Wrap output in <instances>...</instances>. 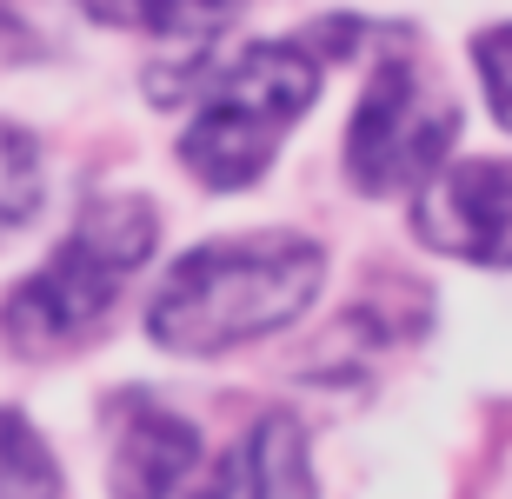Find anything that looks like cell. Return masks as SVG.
Listing matches in <instances>:
<instances>
[{
    "label": "cell",
    "instance_id": "6da1fadb",
    "mask_svg": "<svg viewBox=\"0 0 512 499\" xmlns=\"http://www.w3.org/2000/svg\"><path fill=\"white\" fill-rule=\"evenodd\" d=\"M326 280V253L293 233H260V240H220V247H193L173 260L147 307V333L167 353L207 360L227 346H247L260 333H280L313 307Z\"/></svg>",
    "mask_w": 512,
    "mask_h": 499
},
{
    "label": "cell",
    "instance_id": "7a4b0ae2",
    "mask_svg": "<svg viewBox=\"0 0 512 499\" xmlns=\"http://www.w3.org/2000/svg\"><path fill=\"white\" fill-rule=\"evenodd\" d=\"M120 499H313L306 473V440L286 413H266L227 446L220 460L200 453L180 413L167 406H127L120 426V466H114Z\"/></svg>",
    "mask_w": 512,
    "mask_h": 499
},
{
    "label": "cell",
    "instance_id": "3957f363",
    "mask_svg": "<svg viewBox=\"0 0 512 499\" xmlns=\"http://www.w3.org/2000/svg\"><path fill=\"white\" fill-rule=\"evenodd\" d=\"M153 233H160V220H153L147 200H133V193L87 200V213L54 247V260L14 287L7 340L20 353H60V346L87 340L120 300V287L140 273V260L153 253Z\"/></svg>",
    "mask_w": 512,
    "mask_h": 499
},
{
    "label": "cell",
    "instance_id": "277c9868",
    "mask_svg": "<svg viewBox=\"0 0 512 499\" xmlns=\"http://www.w3.org/2000/svg\"><path fill=\"white\" fill-rule=\"evenodd\" d=\"M313 94H320V60L300 40H260L207 87L180 140V160L207 187H247L266 173L280 134L313 107Z\"/></svg>",
    "mask_w": 512,
    "mask_h": 499
},
{
    "label": "cell",
    "instance_id": "5b68a950",
    "mask_svg": "<svg viewBox=\"0 0 512 499\" xmlns=\"http://www.w3.org/2000/svg\"><path fill=\"white\" fill-rule=\"evenodd\" d=\"M459 107L439 94L426 67L393 54L380 74L366 80V100L346 127V173L360 193H406L426 187L453 147Z\"/></svg>",
    "mask_w": 512,
    "mask_h": 499
},
{
    "label": "cell",
    "instance_id": "8992f818",
    "mask_svg": "<svg viewBox=\"0 0 512 499\" xmlns=\"http://www.w3.org/2000/svg\"><path fill=\"white\" fill-rule=\"evenodd\" d=\"M419 240L473 267H512V160H459L419 193Z\"/></svg>",
    "mask_w": 512,
    "mask_h": 499
},
{
    "label": "cell",
    "instance_id": "52a82bcc",
    "mask_svg": "<svg viewBox=\"0 0 512 499\" xmlns=\"http://www.w3.org/2000/svg\"><path fill=\"white\" fill-rule=\"evenodd\" d=\"M80 7L107 27H133L153 40H207L240 14V0H80Z\"/></svg>",
    "mask_w": 512,
    "mask_h": 499
},
{
    "label": "cell",
    "instance_id": "ba28073f",
    "mask_svg": "<svg viewBox=\"0 0 512 499\" xmlns=\"http://www.w3.org/2000/svg\"><path fill=\"white\" fill-rule=\"evenodd\" d=\"M0 499H60L54 460L20 413H0Z\"/></svg>",
    "mask_w": 512,
    "mask_h": 499
},
{
    "label": "cell",
    "instance_id": "9c48e42d",
    "mask_svg": "<svg viewBox=\"0 0 512 499\" xmlns=\"http://www.w3.org/2000/svg\"><path fill=\"white\" fill-rule=\"evenodd\" d=\"M40 207V147L20 127H0V233L34 220Z\"/></svg>",
    "mask_w": 512,
    "mask_h": 499
},
{
    "label": "cell",
    "instance_id": "30bf717a",
    "mask_svg": "<svg viewBox=\"0 0 512 499\" xmlns=\"http://www.w3.org/2000/svg\"><path fill=\"white\" fill-rule=\"evenodd\" d=\"M479 80H486V100H493L499 127H512V27H493V34L473 40Z\"/></svg>",
    "mask_w": 512,
    "mask_h": 499
}]
</instances>
